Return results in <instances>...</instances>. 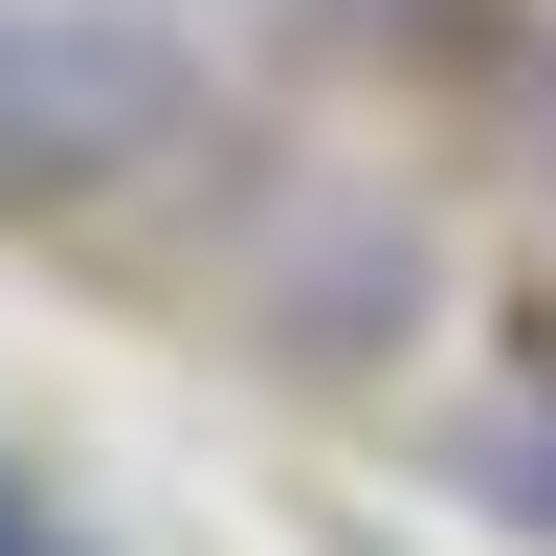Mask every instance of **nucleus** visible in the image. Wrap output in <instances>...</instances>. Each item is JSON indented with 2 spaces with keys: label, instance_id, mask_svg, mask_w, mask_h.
<instances>
[{
  "label": "nucleus",
  "instance_id": "4",
  "mask_svg": "<svg viewBox=\"0 0 556 556\" xmlns=\"http://www.w3.org/2000/svg\"><path fill=\"white\" fill-rule=\"evenodd\" d=\"M312 23H334V45H445L468 0H312Z\"/></svg>",
  "mask_w": 556,
  "mask_h": 556
},
{
  "label": "nucleus",
  "instance_id": "1",
  "mask_svg": "<svg viewBox=\"0 0 556 556\" xmlns=\"http://www.w3.org/2000/svg\"><path fill=\"white\" fill-rule=\"evenodd\" d=\"M223 134V67L156 23V0H0V223L134 201Z\"/></svg>",
  "mask_w": 556,
  "mask_h": 556
},
{
  "label": "nucleus",
  "instance_id": "2",
  "mask_svg": "<svg viewBox=\"0 0 556 556\" xmlns=\"http://www.w3.org/2000/svg\"><path fill=\"white\" fill-rule=\"evenodd\" d=\"M424 334V223L379 201V178H312L290 245H267V356H312V379H356V356Z\"/></svg>",
  "mask_w": 556,
  "mask_h": 556
},
{
  "label": "nucleus",
  "instance_id": "5",
  "mask_svg": "<svg viewBox=\"0 0 556 556\" xmlns=\"http://www.w3.org/2000/svg\"><path fill=\"white\" fill-rule=\"evenodd\" d=\"M0 556H89V534H67V513L23 490V445H0Z\"/></svg>",
  "mask_w": 556,
  "mask_h": 556
},
{
  "label": "nucleus",
  "instance_id": "3",
  "mask_svg": "<svg viewBox=\"0 0 556 556\" xmlns=\"http://www.w3.org/2000/svg\"><path fill=\"white\" fill-rule=\"evenodd\" d=\"M468 490H490L513 534H556V379H534V401H490V424H468Z\"/></svg>",
  "mask_w": 556,
  "mask_h": 556
}]
</instances>
